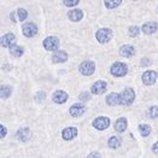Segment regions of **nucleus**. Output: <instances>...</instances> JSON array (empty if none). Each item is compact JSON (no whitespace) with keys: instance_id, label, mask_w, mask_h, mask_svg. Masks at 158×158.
<instances>
[{"instance_id":"nucleus-6","label":"nucleus","mask_w":158,"mask_h":158,"mask_svg":"<svg viewBox=\"0 0 158 158\" xmlns=\"http://www.w3.org/2000/svg\"><path fill=\"white\" fill-rule=\"evenodd\" d=\"M79 70L82 75L91 76V75L94 74V71H95V64L93 63L92 60H85V62H82L80 64Z\"/></svg>"},{"instance_id":"nucleus-26","label":"nucleus","mask_w":158,"mask_h":158,"mask_svg":"<svg viewBox=\"0 0 158 158\" xmlns=\"http://www.w3.org/2000/svg\"><path fill=\"white\" fill-rule=\"evenodd\" d=\"M147 116L152 119L157 118L158 117V106H151V107L148 109V111H147Z\"/></svg>"},{"instance_id":"nucleus-13","label":"nucleus","mask_w":158,"mask_h":158,"mask_svg":"<svg viewBox=\"0 0 158 158\" xmlns=\"http://www.w3.org/2000/svg\"><path fill=\"white\" fill-rule=\"evenodd\" d=\"M77 128L75 127H68V128H64L63 132H62V138L65 140V141H69V140H73L74 138H76L77 135Z\"/></svg>"},{"instance_id":"nucleus-16","label":"nucleus","mask_w":158,"mask_h":158,"mask_svg":"<svg viewBox=\"0 0 158 158\" xmlns=\"http://www.w3.org/2000/svg\"><path fill=\"white\" fill-rule=\"evenodd\" d=\"M158 29V24L156 22H147L141 27V30L145 33L146 35H151L153 33H156Z\"/></svg>"},{"instance_id":"nucleus-28","label":"nucleus","mask_w":158,"mask_h":158,"mask_svg":"<svg viewBox=\"0 0 158 158\" xmlns=\"http://www.w3.org/2000/svg\"><path fill=\"white\" fill-rule=\"evenodd\" d=\"M139 27H136V26H133L131 27L129 29H128V35L131 36V38H136L138 35H139Z\"/></svg>"},{"instance_id":"nucleus-31","label":"nucleus","mask_w":158,"mask_h":158,"mask_svg":"<svg viewBox=\"0 0 158 158\" xmlns=\"http://www.w3.org/2000/svg\"><path fill=\"white\" fill-rule=\"evenodd\" d=\"M6 134H7V129H6V127L5 126H0V138L2 139V138H5L6 136Z\"/></svg>"},{"instance_id":"nucleus-17","label":"nucleus","mask_w":158,"mask_h":158,"mask_svg":"<svg viewBox=\"0 0 158 158\" xmlns=\"http://www.w3.org/2000/svg\"><path fill=\"white\" fill-rule=\"evenodd\" d=\"M68 17H69V19L71 22H80L82 19V17H83V12L81 10H79V9H75V10L69 11Z\"/></svg>"},{"instance_id":"nucleus-5","label":"nucleus","mask_w":158,"mask_h":158,"mask_svg":"<svg viewBox=\"0 0 158 158\" xmlns=\"http://www.w3.org/2000/svg\"><path fill=\"white\" fill-rule=\"evenodd\" d=\"M95 38L100 44H106L112 39V31L109 28H102L95 33Z\"/></svg>"},{"instance_id":"nucleus-15","label":"nucleus","mask_w":158,"mask_h":158,"mask_svg":"<svg viewBox=\"0 0 158 158\" xmlns=\"http://www.w3.org/2000/svg\"><path fill=\"white\" fill-rule=\"evenodd\" d=\"M119 54L124 58H131L135 54V48L133 47L132 45H123L119 48Z\"/></svg>"},{"instance_id":"nucleus-32","label":"nucleus","mask_w":158,"mask_h":158,"mask_svg":"<svg viewBox=\"0 0 158 158\" xmlns=\"http://www.w3.org/2000/svg\"><path fill=\"white\" fill-rule=\"evenodd\" d=\"M80 99H81V100H83V102H86V100H88V99H89V94H88V93H81V94H80Z\"/></svg>"},{"instance_id":"nucleus-12","label":"nucleus","mask_w":158,"mask_h":158,"mask_svg":"<svg viewBox=\"0 0 158 158\" xmlns=\"http://www.w3.org/2000/svg\"><path fill=\"white\" fill-rule=\"evenodd\" d=\"M68 99H69L68 93L64 92V91H62V89L56 91L52 95V100L56 104H64V103H66Z\"/></svg>"},{"instance_id":"nucleus-36","label":"nucleus","mask_w":158,"mask_h":158,"mask_svg":"<svg viewBox=\"0 0 158 158\" xmlns=\"http://www.w3.org/2000/svg\"><path fill=\"white\" fill-rule=\"evenodd\" d=\"M89 157H100V155L99 153H91Z\"/></svg>"},{"instance_id":"nucleus-23","label":"nucleus","mask_w":158,"mask_h":158,"mask_svg":"<svg viewBox=\"0 0 158 158\" xmlns=\"http://www.w3.org/2000/svg\"><path fill=\"white\" fill-rule=\"evenodd\" d=\"M12 94V87L11 86H1V91H0V95L1 99H7L10 98V95Z\"/></svg>"},{"instance_id":"nucleus-11","label":"nucleus","mask_w":158,"mask_h":158,"mask_svg":"<svg viewBox=\"0 0 158 158\" xmlns=\"http://www.w3.org/2000/svg\"><path fill=\"white\" fill-rule=\"evenodd\" d=\"M16 42H17V39L12 33H7L4 36H1V46L2 47H9L10 48L13 45H16Z\"/></svg>"},{"instance_id":"nucleus-3","label":"nucleus","mask_w":158,"mask_h":158,"mask_svg":"<svg viewBox=\"0 0 158 158\" xmlns=\"http://www.w3.org/2000/svg\"><path fill=\"white\" fill-rule=\"evenodd\" d=\"M44 47L46 51H50V52H54L58 50L59 47V39L57 36H47L46 39L44 40L42 42Z\"/></svg>"},{"instance_id":"nucleus-24","label":"nucleus","mask_w":158,"mask_h":158,"mask_svg":"<svg viewBox=\"0 0 158 158\" xmlns=\"http://www.w3.org/2000/svg\"><path fill=\"white\" fill-rule=\"evenodd\" d=\"M139 132L141 136H148L151 134V127L148 124H140L139 126Z\"/></svg>"},{"instance_id":"nucleus-9","label":"nucleus","mask_w":158,"mask_h":158,"mask_svg":"<svg viewBox=\"0 0 158 158\" xmlns=\"http://www.w3.org/2000/svg\"><path fill=\"white\" fill-rule=\"evenodd\" d=\"M106 88H107V83L103 80H99V81L93 83V86L91 87V92L94 95H100L105 92Z\"/></svg>"},{"instance_id":"nucleus-20","label":"nucleus","mask_w":158,"mask_h":158,"mask_svg":"<svg viewBox=\"0 0 158 158\" xmlns=\"http://www.w3.org/2000/svg\"><path fill=\"white\" fill-rule=\"evenodd\" d=\"M106 104L110 106H116L119 104V94L112 92L106 97Z\"/></svg>"},{"instance_id":"nucleus-30","label":"nucleus","mask_w":158,"mask_h":158,"mask_svg":"<svg viewBox=\"0 0 158 158\" xmlns=\"http://www.w3.org/2000/svg\"><path fill=\"white\" fill-rule=\"evenodd\" d=\"M63 2L68 7H74V6H76L79 4L80 0H63Z\"/></svg>"},{"instance_id":"nucleus-22","label":"nucleus","mask_w":158,"mask_h":158,"mask_svg":"<svg viewBox=\"0 0 158 158\" xmlns=\"http://www.w3.org/2000/svg\"><path fill=\"white\" fill-rule=\"evenodd\" d=\"M10 53L12 54L13 57H16V58H19V57H22V56H23V53H24V50H23V47H21V46L13 45L12 47H10Z\"/></svg>"},{"instance_id":"nucleus-34","label":"nucleus","mask_w":158,"mask_h":158,"mask_svg":"<svg viewBox=\"0 0 158 158\" xmlns=\"http://www.w3.org/2000/svg\"><path fill=\"white\" fill-rule=\"evenodd\" d=\"M152 151H153V153L158 155V141H157V143H155V144L152 145Z\"/></svg>"},{"instance_id":"nucleus-19","label":"nucleus","mask_w":158,"mask_h":158,"mask_svg":"<svg viewBox=\"0 0 158 158\" xmlns=\"http://www.w3.org/2000/svg\"><path fill=\"white\" fill-rule=\"evenodd\" d=\"M127 118L124 117H119L116 122H115V131L118 133H123L127 129Z\"/></svg>"},{"instance_id":"nucleus-4","label":"nucleus","mask_w":158,"mask_h":158,"mask_svg":"<svg viewBox=\"0 0 158 158\" xmlns=\"http://www.w3.org/2000/svg\"><path fill=\"white\" fill-rule=\"evenodd\" d=\"M143 83L146 86H152L158 81V73L155 70H147L141 76Z\"/></svg>"},{"instance_id":"nucleus-27","label":"nucleus","mask_w":158,"mask_h":158,"mask_svg":"<svg viewBox=\"0 0 158 158\" xmlns=\"http://www.w3.org/2000/svg\"><path fill=\"white\" fill-rule=\"evenodd\" d=\"M17 16H18V21L23 22V21H26L27 17H28V12L24 9H18L17 10Z\"/></svg>"},{"instance_id":"nucleus-33","label":"nucleus","mask_w":158,"mask_h":158,"mask_svg":"<svg viewBox=\"0 0 158 158\" xmlns=\"http://www.w3.org/2000/svg\"><path fill=\"white\" fill-rule=\"evenodd\" d=\"M140 65H141V66L150 65V60H148L147 58H143V59H141V62H140Z\"/></svg>"},{"instance_id":"nucleus-25","label":"nucleus","mask_w":158,"mask_h":158,"mask_svg":"<svg viewBox=\"0 0 158 158\" xmlns=\"http://www.w3.org/2000/svg\"><path fill=\"white\" fill-rule=\"evenodd\" d=\"M104 2L107 9H116L117 6L121 5L122 0H104Z\"/></svg>"},{"instance_id":"nucleus-37","label":"nucleus","mask_w":158,"mask_h":158,"mask_svg":"<svg viewBox=\"0 0 158 158\" xmlns=\"http://www.w3.org/2000/svg\"><path fill=\"white\" fill-rule=\"evenodd\" d=\"M134 1H138V0H134Z\"/></svg>"},{"instance_id":"nucleus-29","label":"nucleus","mask_w":158,"mask_h":158,"mask_svg":"<svg viewBox=\"0 0 158 158\" xmlns=\"http://www.w3.org/2000/svg\"><path fill=\"white\" fill-rule=\"evenodd\" d=\"M45 98H46V93L44 92V91H40V92H38L36 93V95H35V100H36L38 103L44 102V100H45Z\"/></svg>"},{"instance_id":"nucleus-2","label":"nucleus","mask_w":158,"mask_h":158,"mask_svg":"<svg viewBox=\"0 0 158 158\" xmlns=\"http://www.w3.org/2000/svg\"><path fill=\"white\" fill-rule=\"evenodd\" d=\"M134 99H135V92L132 88H126L119 94V105H131V104H133Z\"/></svg>"},{"instance_id":"nucleus-35","label":"nucleus","mask_w":158,"mask_h":158,"mask_svg":"<svg viewBox=\"0 0 158 158\" xmlns=\"http://www.w3.org/2000/svg\"><path fill=\"white\" fill-rule=\"evenodd\" d=\"M16 13L17 12H12L10 15V18H11V21H12L13 23H16V21H17V19H16Z\"/></svg>"},{"instance_id":"nucleus-10","label":"nucleus","mask_w":158,"mask_h":158,"mask_svg":"<svg viewBox=\"0 0 158 158\" xmlns=\"http://www.w3.org/2000/svg\"><path fill=\"white\" fill-rule=\"evenodd\" d=\"M85 111H86V107H85L83 104H81V103H76V104L70 106V109H69V114L73 117H80V116H82L85 114Z\"/></svg>"},{"instance_id":"nucleus-21","label":"nucleus","mask_w":158,"mask_h":158,"mask_svg":"<svg viewBox=\"0 0 158 158\" xmlns=\"http://www.w3.org/2000/svg\"><path fill=\"white\" fill-rule=\"evenodd\" d=\"M121 144H122V139L119 138V136H111L110 139H109V141H107V145H109V147L110 148H118L119 146H121Z\"/></svg>"},{"instance_id":"nucleus-14","label":"nucleus","mask_w":158,"mask_h":158,"mask_svg":"<svg viewBox=\"0 0 158 158\" xmlns=\"http://www.w3.org/2000/svg\"><path fill=\"white\" fill-rule=\"evenodd\" d=\"M68 60V53L63 50H57L52 54V62L53 63H65Z\"/></svg>"},{"instance_id":"nucleus-1","label":"nucleus","mask_w":158,"mask_h":158,"mask_svg":"<svg viewBox=\"0 0 158 158\" xmlns=\"http://www.w3.org/2000/svg\"><path fill=\"white\" fill-rule=\"evenodd\" d=\"M110 73L112 76L115 77H123L127 75L128 73V66L124 63H121V62H115L111 68H110Z\"/></svg>"},{"instance_id":"nucleus-7","label":"nucleus","mask_w":158,"mask_h":158,"mask_svg":"<svg viewBox=\"0 0 158 158\" xmlns=\"http://www.w3.org/2000/svg\"><path fill=\"white\" fill-rule=\"evenodd\" d=\"M92 126L97 131H105L106 128H109L110 126V118L106 116H100L93 119Z\"/></svg>"},{"instance_id":"nucleus-8","label":"nucleus","mask_w":158,"mask_h":158,"mask_svg":"<svg viewBox=\"0 0 158 158\" xmlns=\"http://www.w3.org/2000/svg\"><path fill=\"white\" fill-rule=\"evenodd\" d=\"M22 31H23V35L27 38H34L38 34V27L31 22H27L22 26Z\"/></svg>"},{"instance_id":"nucleus-18","label":"nucleus","mask_w":158,"mask_h":158,"mask_svg":"<svg viewBox=\"0 0 158 158\" xmlns=\"http://www.w3.org/2000/svg\"><path fill=\"white\" fill-rule=\"evenodd\" d=\"M30 129L29 127H23V128H19L18 132H17V138L21 140V141H27L29 138H30Z\"/></svg>"}]
</instances>
